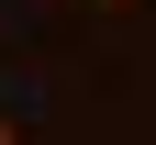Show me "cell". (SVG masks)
<instances>
[{"instance_id":"1","label":"cell","mask_w":156,"mask_h":145,"mask_svg":"<svg viewBox=\"0 0 156 145\" xmlns=\"http://www.w3.org/2000/svg\"><path fill=\"white\" fill-rule=\"evenodd\" d=\"M101 11H145V0H101Z\"/></svg>"},{"instance_id":"2","label":"cell","mask_w":156,"mask_h":145,"mask_svg":"<svg viewBox=\"0 0 156 145\" xmlns=\"http://www.w3.org/2000/svg\"><path fill=\"white\" fill-rule=\"evenodd\" d=\"M0 145H11V112H0Z\"/></svg>"}]
</instances>
